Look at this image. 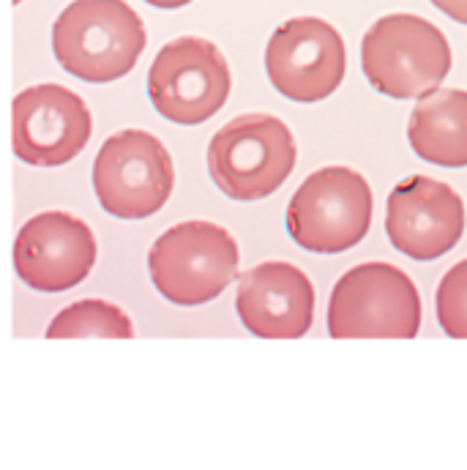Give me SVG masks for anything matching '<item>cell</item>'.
<instances>
[{
  "label": "cell",
  "instance_id": "cell-16",
  "mask_svg": "<svg viewBox=\"0 0 467 470\" xmlns=\"http://www.w3.org/2000/svg\"><path fill=\"white\" fill-rule=\"evenodd\" d=\"M435 307L440 328L454 339H467V260L445 271L437 287Z\"/></svg>",
  "mask_w": 467,
  "mask_h": 470
},
{
  "label": "cell",
  "instance_id": "cell-18",
  "mask_svg": "<svg viewBox=\"0 0 467 470\" xmlns=\"http://www.w3.org/2000/svg\"><path fill=\"white\" fill-rule=\"evenodd\" d=\"M145 3H151L154 8H184L191 0H145Z\"/></svg>",
  "mask_w": 467,
  "mask_h": 470
},
{
  "label": "cell",
  "instance_id": "cell-12",
  "mask_svg": "<svg viewBox=\"0 0 467 470\" xmlns=\"http://www.w3.org/2000/svg\"><path fill=\"white\" fill-rule=\"evenodd\" d=\"M385 233L413 260H437L465 233V203L443 181L410 175L388 197Z\"/></svg>",
  "mask_w": 467,
  "mask_h": 470
},
{
  "label": "cell",
  "instance_id": "cell-9",
  "mask_svg": "<svg viewBox=\"0 0 467 470\" xmlns=\"http://www.w3.org/2000/svg\"><path fill=\"white\" fill-rule=\"evenodd\" d=\"M347 52L339 31L320 17H295L268 38L265 71L271 85L292 101H323L344 80Z\"/></svg>",
  "mask_w": 467,
  "mask_h": 470
},
{
  "label": "cell",
  "instance_id": "cell-15",
  "mask_svg": "<svg viewBox=\"0 0 467 470\" xmlns=\"http://www.w3.org/2000/svg\"><path fill=\"white\" fill-rule=\"evenodd\" d=\"M50 339H77V337H115V339H128L134 337L131 317L101 298H88L77 301L55 314V320L47 325Z\"/></svg>",
  "mask_w": 467,
  "mask_h": 470
},
{
  "label": "cell",
  "instance_id": "cell-14",
  "mask_svg": "<svg viewBox=\"0 0 467 470\" xmlns=\"http://www.w3.org/2000/svg\"><path fill=\"white\" fill-rule=\"evenodd\" d=\"M407 140L415 156L440 167H467V91H432L410 112Z\"/></svg>",
  "mask_w": 467,
  "mask_h": 470
},
{
  "label": "cell",
  "instance_id": "cell-19",
  "mask_svg": "<svg viewBox=\"0 0 467 470\" xmlns=\"http://www.w3.org/2000/svg\"><path fill=\"white\" fill-rule=\"evenodd\" d=\"M14 3H20V0H14Z\"/></svg>",
  "mask_w": 467,
  "mask_h": 470
},
{
  "label": "cell",
  "instance_id": "cell-10",
  "mask_svg": "<svg viewBox=\"0 0 467 470\" xmlns=\"http://www.w3.org/2000/svg\"><path fill=\"white\" fill-rule=\"evenodd\" d=\"M14 154L33 167H61L77 156L94 131L88 104L63 85L25 88L14 98Z\"/></svg>",
  "mask_w": 467,
  "mask_h": 470
},
{
  "label": "cell",
  "instance_id": "cell-2",
  "mask_svg": "<svg viewBox=\"0 0 467 470\" xmlns=\"http://www.w3.org/2000/svg\"><path fill=\"white\" fill-rule=\"evenodd\" d=\"M366 80L391 98H424L451 71V47L440 28L415 14H388L364 36Z\"/></svg>",
  "mask_w": 467,
  "mask_h": 470
},
{
  "label": "cell",
  "instance_id": "cell-11",
  "mask_svg": "<svg viewBox=\"0 0 467 470\" xmlns=\"http://www.w3.org/2000/svg\"><path fill=\"white\" fill-rule=\"evenodd\" d=\"M96 263L94 230L66 211H44L25 221L14 244L20 279L38 293H63L88 279Z\"/></svg>",
  "mask_w": 467,
  "mask_h": 470
},
{
  "label": "cell",
  "instance_id": "cell-17",
  "mask_svg": "<svg viewBox=\"0 0 467 470\" xmlns=\"http://www.w3.org/2000/svg\"><path fill=\"white\" fill-rule=\"evenodd\" d=\"M432 3H435L445 17H451V20L467 25V0H432Z\"/></svg>",
  "mask_w": 467,
  "mask_h": 470
},
{
  "label": "cell",
  "instance_id": "cell-5",
  "mask_svg": "<svg viewBox=\"0 0 467 470\" xmlns=\"http://www.w3.org/2000/svg\"><path fill=\"white\" fill-rule=\"evenodd\" d=\"M148 271L167 301L178 307L208 304L235 279L238 244L214 221H184L154 241Z\"/></svg>",
  "mask_w": 467,
  "mask_h": 470
},
{
  "label": "cell",
  "instance_id": "cell-8",
  "mask_svg": "<svg viewBox=\"0 0 467 470\" xmlns=\"http://www.w3.org/2000/svg\"><path fill=\"white\" fill-rule=\"evenodd\" d=\"M175 167L154 134L126 128L112 134L94 161V191L118 219H148L170 200Z\"/></svg>",
  "mask_w": 467,
  "mask_h": 470
},
{
  "label": "cell",
  "instance_id": "cell-4",
  "mask_svg": "<svg viewBox=\"0 0 467 470\" xmlns=\"http://www.w3.org/2000/svg\"><path fill=\"white\" fill-rule=\"evenodd\" d=\"M374 197L350 167H323L298 186L287 205L290 238L317 254H339L361 244L372 227Z\"/></svg>",
  "mask_w": 467,
  "mask_h": 470
},
{
  "label": "cell",
  "instance_id": "cell-13",
  "mask_svg": "<svg viewBox=\"0 0 467 470\" xmlns=\"http://www.w3.org/2000/svg\"><path fill=\"white\" fill-rule=\"evenodd\" d=\"M235 309L254 337L298 339L314 320V287L298 265L271 260L241 277Z\"/></svg>",
  "mask_w": 467,
  "mask_h": 470
},
{
  "label": "cell",
  "instance_id": "cell-1",
  "mask_svg": "<svg viewBox=\"0 0 467 470\" xmlns=\"http://www.w3.org/2000/svg\"><path fill=\"white\" fill-rule=\"evenodd\" d=\"M145 25L124 0H74L52 25V52L85 82L126 77L145 50Z\"/></svg>",
  "mask_w": 467,
  "mask_h": 470
},
{
  "label": "cell",
  "instance_id": "cell-6",
  "mask_svg": "<svg viewBox=\"0 0 467 470\" xmlns=\"http://www.w3.org/2000/svg\"><path fill=\"white\" fill-rule=\"evenodd\" d=\"M295 140L274 115H241L218 128L208 145V172L232 200H262L290 178Z\"/></svg>",
  "mask_w": 467,
  "mask_h": 470
},
{
  "label": "cell",
  "instance_id": "cell-3",
  "mask_svg": "<svg viewBox=\"0 0 467 470\" xmlns=\"http://www.w3.org/2000/svg\"><path fill=\"white\" fill-rule=\"evenodd\" d=\"M421 328V295L402 268L388 263L355 265L336 282L328 301L334 339L394 337L413 339Z\"/></svg>",
  "mask_w": 467,
  "mask_h": 470
},
{
  "label": "cell",
  "instance_id": "cell-7",
  "mask_svg": "<svg viewBox=\"0 0 467 470\" xmlns=\"http://www.w3.org/2000/svg\"><path fill=\"white\" fill-rule=\"evenodd\" d=\"M230 66L214 41L181 36L164 44L148 71V96L154 110L181 126L214 118L230 96Z\"/></svg>",
  "mask_w": 467,
  "mask_h": 470
}]
</instances>
